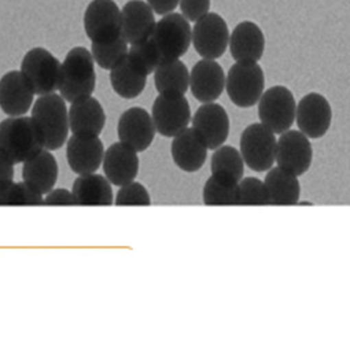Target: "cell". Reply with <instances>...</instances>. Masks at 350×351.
Masks as SVG:
<instances>
[{
    "mask_svg": "<svg viewBox=\"0 0 350 351\" xmlns=\"http://www.w3.org/2000/svg\"><path fill=\"white\" fill-rule=\"evenodd\" d=\"M33 123L41 136L44 149L54 152L69 140L70 121L66 100L58 94L38 96L31 113Z\"/></svg>",
    "mask_w": 350,
    "mask_h": 351,
    "instance_id": "cell-1",
    "label": "cell"
},
{
    "mask_svg": "<svg viewBox=\"0 0 350 351\" xmlns=\"http://www.w3.org/2000/svg\"><path fill=\"white\" fill-rule=\"evenodd\" d=\"M95 87V61L91 51L83 47L71 49L61 64L60 95L71 104L93 96Z\"/></svg>",
    "mask_w": 350,
    "mask_h": 351,
    "instance_id": "cell-2",
    "label": "cell"
},
{
    "mask_svg": "<svg viewBox=\"0 0 350 351\" xmlns=\"http://www.w3.org/2000/svg\"><path fill=\"white\" fill-rule=\"evenodd\" d=\"M44 149L32 117H8L0 123V152L15 165L24 163Z\"/></svg>",
    "mask_w": 350,
    "mask_h": 351,
    "instance_id": "cell-3",
    "label": "cell"
},
{
    "mask_svg": "<svg viewBox=\"0 0 350 351\" xmlns=\"http://www.w3.org/2000/svg\"><path fill=\"white\" fill-rule=\"evenodd\" d=\"M150 38L159 51L161 64L180 60L191 47L190 21L180 14H167L157 21Z\"/></svg>",
    "mask_w": 350,
    "mask_h": 351,
    "instance_id": "cell-4",
    "label": "cell"
},
{
    "mask_svg": "<svg viewBox=\"0 0 350 351\" xmlns=\"http://www.w3.org/2000/svg\"><path fill=\"white\" fill-rule=\"evenodd\" d=\"M225 90L231 101L240 108L258 104L265 91V74L258 62H236L228 74Z\"/></svg>",
    "mask_w": 350,
    "mask_h": 351,
    "instance_id": "cell-5",
    "label": "cell"
},
{
    "mask_svg": "<svg viewBox=\"0 0 350 351\" xmlns=\"http://www.w3.org/2000/svg\"><path fill=\"white\" fill-rule=\"evenodd\" d=\"M277 134L262 123H255L242 130L240 153L245 165L255 173L270 170L275 163Z\"/></svg>",
    "mask_w": 350,
    "mask_h": 351,
    "instance_id": "cell-6",
    "label": "cell"
},
{
    "mask_svg": "<svg viewBox=\"0 0 350 351\" xmlns=\"http://www.w3.org/2000/svg\"><path fill=\"white\" fill-rule=\"evenodd\" d=\"M61 64L47 49L33 48L24 56L20 71L28 80L34 95H49L60 87Z\"/></svg>",
    "mask_w": 350,
    "mask_h": 351,
    "instance_id": "cell-7",
    "label": "cell"
},
{
    "mask_svg": "<svg viewBox=\"0 0 350 351\" xmlns=\"http://www.w3.org/2000/svg\"><path fill=\"white\" fill-rule=\"evenodd\" d=\"M296 116V100L285 86H274L264 91L258 101V117L261 123L282 134L294 125Z\"/></svg>",
    "mask_w": 350,
    "mask_h": 351,
    "instance_id": "cell-8",
    "label": "cell"
},
{
    "mask_svg": "<svg viewBox=\"0 0 350 351\" xmlns=\"http://www.w3.org/2000/svg\"><path fill=\"white\" fill-rule=\"evenodd\" d=\"M84 32L91 43H108L123 36L121 10L113 0H93L83 17Z\"/></svg>",
    "mask_w": 350,
    "mask_h": 351,
    "instance_id": "cell-9",
    "label": "cell"
},
{
    "mask_svg": "<svg viewBox=\"0 0 350 351\" xmlns=\"http://www.w3.org/2000/svg\"><path fill=\"white\" fill-rule=\"evenodd\" d=\"M152 117L157 133L174 138L191 123L190 103L182 94H159L152 107Z\"/></svg>",
    "mask_w": 350,
    "mask_h": 351,
    "instance_id": "cell-10",
    "label": "cell"
},
{
    "mask_svg": "<svg viewBox=\"0 0 350 351\" xmlns=\"http://www.w3.org/2000/svg\"><path fill=\"white\" fill-rule=\"evenodd\" d=\"M229 29L223 17L208 12L195 21L192 28V45L205 60H218L223 57L229 47Z\"/></svg>",
    "mask_w": 350,
    "mask_h": 351,
    "instance_id": "cell-11",
    "label": "cell"
},
{
    "mask_svg": "<svg viewBox=\"0 0 350 351\" xmlns=\"http://www.w3.org/2000/svg\"><path fill=\"white\" fill-rule=\"evenodd\" d=\"M314 160V147L310 138L301 130H287L279 134L277 143V166L294 176L305 174Z\"/></svg>",
    "mask_w": 350,
    "mask_h": 351,
    "instance_id": "cell-12",
    "label": "cell"
},
{
    "mask_svg": "<svg viewBox=\"0 0 350 351\" xmlns=\"http://www.w3.org/2000/svg\"><path fill=\"white\" fill-rule=\"evenodd\" d=\"M334 112L329 100L318 93L303 96L296 104L295 121L310 140L323 138L332 125Z\"/></svg>",
    "mask_w": 350,
    "mask_h": 351,
    "instance_id": "cell-13",
    "label": "cell"
},
{
    "mask_svg": "<svg viewBox=\"0 0 350 351\" xmlns=\"http://www.w3.org/2000/svg\"><path fill=\"white\" fill-rule=\"evenodd\" d=\"M157 129L153 117L141 107H132L121 113L117 124L119 141L130 146L137 153H143L150 147L156 137Z\"/></svg>",
    "mask_w": 350,
    "mask_h": 351,
    "instance_id": "cell-14",
    "label": "cell"
},
{
    "mask_svg": "<svg viewBox=\"0 0 350 351\" xmlns=\"http://www.w3.org/2000/svg\"><path fill=\"white\" fill-rule=\"evenodd\" d=\"M192 129L207 145L208 150H216L228 140L231 121L228 112L218 103H205L192 116Z\"/></svg>",
    "mask_w": 350,
    "mask_h": 351,
    "instance_id": "cell-15",
    "label": "cell"
},
{
    "mask_svg": "<svg viewBox=\"0 0 350 351\" xmlns=\"http://www.w3.org/2000/svg\"><path fill=\"white\" fill-rule=\"evenodd\" d=\"M66 158L77 176L94 174L103 163L104 146L99 136L73 134L66 143Z\"/></svg>",
    "mask_w": 350,
    "mask_h": 351,
    "instance_id": "cell-16",
    "label": "cell"
},
{
    "mask_svg": "<svg viewBox=\"0 0 350 351\" xmlns=\"http://www.w3.org/2000/svg\"><path fill=\"white\" fill-rule=\"evenodd\" d=\"M34 93L21 71L12 70L0 80V108L8 117L25 116L31 110Z\"/></svg>",
    "mask_w": 350,
    "mask_h": 351,
    "instance_id": "cell-17",
    "label": "cell"
},
{
    "mask_svg": "<svg viewBox=\"0 0 350 351\" xmlns=\"http://www.w3.org/2000/svg\"><path fill=\"white\" fill-rule=\"evenodd\" d=\"M140 158L139 153L123 143L112 144L103 158V171L110 183L121 187L133 182L139 176Z\"/></svg>",
    "mask_w": 350,
    "mask_h": 351,
    "instance_id": "cell-18",
    "label": "cell"
},
{
    "mask_svg": "<svg viewBox=\"0 0 350 351\" xmlns=\"http://www.w3.org/2000/svg\"><path fill=\"white\" fill-rule=\"evenodd\" d=\"M226 75L216 60H200L190 73V90L194 97L205 103L216 101L225 88Z\"/></svg>",
    "mask_w": 350,
    "mask_h": 351,
    "instance_id": "cell-19",
    "label": "cell"
},
{
    "mask_svg": "<svg viewBox=\"0 0 350 351\" xmlns=\"http://www.w3.org/2000/svg\"><path fill=\"white\" fill-rule=\"evenodd\" d=\"M208 147L192 128L176 134L172 143V157L178 169L185 173L199 171L207 160Z\"/></svg>",
    "mask_w": 350,
    "mask_h": 351,
    "instance_id": "cell-20",
    "label": "cell"
},
{
    "mask_svg": "<svg viewBox=\"0 0 350 351\" xmlns=\"http://www.w3.org/2000/svg\"><path fill=\"white\" fill-rule=\"evenodd\" d=\"M265 36L252 21H242L229 37V49L236 62H258L265 51Z\"/></svg>",
    "mask_w": 350,
    "mask_h": 351,
    "instance_id": "cell-21",
    "label": "cell"
},
{
    "mask_svg": "<svg viewBox=\"0 0 350 351\" xmlns=\"http://www.w3.org/2000/svg\"><path fill=\"white\" fill-rule=\"evenodd\" d=\"M123 37L129 45L152 37L156 28L154 11L143 0H129L121 10Z\"/></svg>",
    "mask_w": 350,
    "mask_h": 351,
    "instance_id": "cell-22",
    "label": "cell"
},
{
    "mask_svg": "<svg viewBox=\"0 0 350 351\" xmlns=\"http://www.w3.org/2000/svg\"><path fill=\"white\" fill-rule=\"evenodd\" d=\"M106 120L107 116L103 106L93 96L71 103L69 108L70 130L73 134L100 136Z\"/></svg>",
    "mask_w": 350,
    "mask_h": 351,
    "instance_id": "cell-23",
    "label": "cell"
},
{
    "mask_svg": "<svg viewBox=\"0 0 350 351\" xmlns=\"http://www.w3.org/2000/svg\"><path fill=\"white\" fill-rule=\"evenodd\" d=\"M23 180L33 190L47 195L58 179V163L50 150L43 149L34 157L23 163Z\"/></svg>",
    "mask_w": 350,
    "mask_h": 351,
    "instance_id": "cell-24",
    "label": "cell"
},
{
    "mask_svg": "<svg viewBox=\"0 0 350 351\" xmlns=\"http://www.w3.org/2000/svg\"><path fill=\"white\" fill-rule=\"evenodd\" d=\"M71 193L77 206H112L113 191L110 180L100 174L80 176L73 184Z\"/></svg>",
    "mask_w": 350,
    "mask_h": 351,
    "instance_id": "cell-25",
    "label": "cell"
},
{
    "mask_svg": "<svg viewBox=\"0 0 350 351\" xmlns=\"http://www.w3.org/2000/svg\"><path fill=\"white\" fill-rule=\"evenodd\" d=\"M270 206H295L301 199V183L298 176L281 169L271 167L265 178Z\"/></svg>",
    "mask_w": 350,
    "mask_h": 351,
    "instance_id": "cell-26",
    "label": "cell"
},
{
    "mask_svg": "<svg viewBox=\"0 0 350 351\" xmlns=\"http://www.w3.org/2000/svg\"><path fill=\"white\" fill-rule=\"evenodd\" d=\"M113 91L123 99H136L141 95L146 86L148 75L133 64L129 57L116 64L110 74Z\"/></svg>",
    "mask_w": 350,
    "mask_h": 351,
    "instance_id": "cell-27",
    "label": "cell"
},
{
    "mask_svg": "<svg viewBox=\"0 0 350 351\" xmlns=\"http://www.w3.org/2000/svg\"><path fill=\"white\" fill-rule=\"evenodd\" d=\"M153 74L159 94L185 95L190 88V71L180 60L162 62Z\"/></svg>",
    "mask_w": 350,
    "mask_h": 351,
    "instance_id": "cell-28",
    "label": "cell"
},
{
    "mask_svg": "<svg viewBox=\"0 0 350 351\" xmlns=\"http://www.w3.org/2000/svg\"><path fill=\"white\" fill-rule=\"evenodd\" d=\"M203 202L208 207L239 206V182L209 176L203 189Z\"/></svg>",
    "mask_w": 350,
    "mask_h": 351,
    "instance_id": "cell-29",
    "label": "cell"
},
{
    "mask_svg": "<svg viewBox=\"0 0 350 351\" xmlns=\"http://www.w3.org/2000/svg\"><path fill=\"white\" fill-rule=\"evenodd\" d=\"M245 162L236 147L223 145L218 147L211 160L212 176L240 182L244 178Z\"/></svg>",
    "mask_w": 350,
    "mask_h": 351,
    "instance_id": "cell-30",
    "label": "cell"
},
{
    "mask_svg": "<svg viewBox=\"0 0 350 351\" xmlns=\"http://www.w3.org/2000/svg\"><path fill=\"white\" fill-rule=\"evenodd\" d=\"M44 195L33 190L24 180L0 184V207L8 206H43Z\"/></svg>",
    "mask_w": 350,
    "mask_h": 351,
    "instance_id": "cell-31",
    "label": "cell"
},
{
    "mask_svg": "<svg viewBox=\"0 0 350 351\" xmlns=\"http://www.w3.org/2000/svg\"><path fill=\"white\" fill-rule=\"evenodd\" d=\"M128 45L129 44L123 36L108 43H93L91 54L99 67L111 71L116 64H120L127 57Z\"/></svg>",
    "mask_w": 350,
    "mask_h": 351,
    "instance_id": "cell-32",
    "label": "cell"
},
{
    "mask_svg": "<svg viewBox=\"0 0 350 351\" xmlns=\"http://www.w3.org/2000/svg\"><path fill=\"white\" fill-rule=\"evenodd\" d=\"M239 206H270V197L265 182L255 176L242 178L239 182Z\"/></svg>",
    "mask_w": 350,
    "mask_h": 351,
    "instance_id": "cell-33",
    "label": "cell"
},
{
    "mask_svg": "<svg viewBox=\"0 0 350 351\" xmlns=\"http://www.w3.org/2000/svg\"><path fill=\"white\" fill-rule=\"evenodd\" d=\"M128 57L139 69H141L148 77L153 74L161 64L159 51L154 47L152 38L130 45L128 50Z\"/></svg>",
    "mask_w": 350,
    "mask_h": 351,
    "instance_id": "cell-34",
    "label": "cell"
},
{
    "mask_svg": "<svg viewBox=\"0 0 350 351\" xmlns=\"http://www.w3.org/2000/svg\"><path fill=\"white\" fill-rule=\"evenodd\" d=\"M116 206H150L149 191L139 182H130L121 186L115 199Z\"/></svg>",
    "mask_w": 350,
    "mask_h": 351,
    "instance_id": "cell-35",
    "label": "cell"
},
{
    "mask_svg": "<svg viewBox=\"0 0 350 351\" xmlns=\"http://www.w3.org/2000/svg\"><path fill=\"white\" fill-rule=\"evenodd\" d=\"M182 15L189 21H198L207 15L211 8V0H179Z\"/></svg>",
    "mask_w": 350,
    "mask_h": 351,
    "instance_id": "cell-36",
    "label": "cell"
},
{
    "mask_svg": "<svg viewBox=\"0 0 350 351\" xmlns=\"http://www.w3.org/2000/svg\"><path fill=\"white\" fill-rule=\"evenodd\" d=\"M43 206H77L71 191L66 189H53L45 195Z\"/></svg>",
    "mask_w": 350,
    "mask_h": 351,
    "instance_id": "cell-37",
    "label": "cell"
},
{
    "mask_svg": "<svg viewBox=\"0 0 350 351\" xmlns=\"http://www.w3.org/2000/svg\"><path fill=\"white\" fill-rule=\"evenodd\" d=\"M146 3L150 5L154 14L165 16L174 11L179 4V0H146Z\"/></svg>",
    "mask_w": 350,
    "mask_h": 351,
    "instance_id": "cell-38",
    "label": "cell"
},
{
    "mask_svg": "<svg viewBox=\"0 0 350 351\" xmlns=\"http://www.w3.org/2000/svg\"><path fill=\"white\" fill-rule=\"evenodd\" d=\"M15 163L0 152V184L14 180Z\"/></svg>",
    "mask_w": 350,
    "mask_h": 351,
    "instance_id": "cell-39",
    "label": "cell"
},
{
    "mask_svg": "<svg viewBox=\"0 0 350 351\" xmlns=\"http://www.w3.org/2000/svg\"><path fill=\"white\" fill-rule=\"evenodd\" d=\"M299 206H314L312 203H307V202H298Z\"/></svg>",
    "mask_w": 350,
    "mask_h": 351,
    "instance_id": "cell-40",
    "label": "cell"
}]
</instances>
